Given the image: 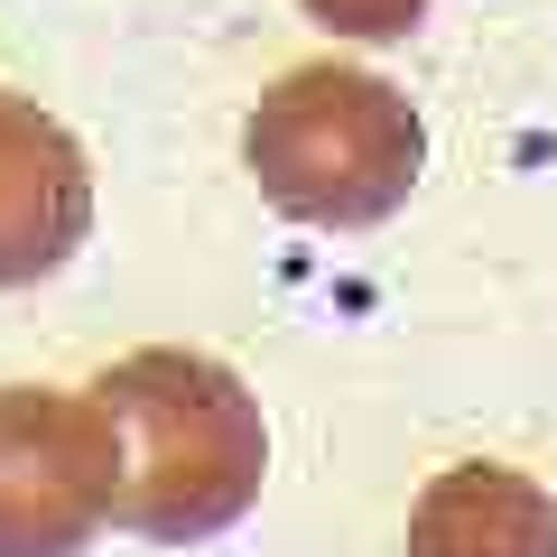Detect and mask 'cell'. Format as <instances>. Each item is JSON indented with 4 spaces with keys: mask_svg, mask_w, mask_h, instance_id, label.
<instances>
[{
    "mask_svg": "<svg viewBox=\"0 0 557 557\" xmlns=\"http://www.w3.org/2000/svg\"><path fill=\"white\" fill-rule=\"evenodd\" d=\"M94 399L121 428V530L131 539L196 548V539H223L260 502L270 418H260L251 381L233 362L149 344V354H121L94 381Z\"/></svg>",
    "mask_w": 557,
    "mask_h": 557,
    "instance_id": "obj_1",
    "label": "cell"
},
{
    "mask_svg": "<svg viewBox=\"0 0 557 557\" xmlns=\"http://www.w3.org/2000/svg\"><path fill=\"white\" fill-rule=\"evenodd\" d=\"M242 159L251 186L278 205L288 223H317V233H362V223H391L418 196V168H428V131H418L409 94L372 65H288L270 94L242 121Z\"/></svg>",
    "mask_w": 557,
    "mask_h": 557,
    "instance_id": "obj_2",
    "label": "cell"
},
{
    "mask_svg": "<svg viewBox=\"0 0 557 557\" xmlns=\"http://www.w3.org/2000/svg\"><path fill=\"white\" fill-rule=\"evenodd\" d=\"M121 520V428L94 391L0 381V557H84Z\"/></svg>",
    "mask_w": 557,
    "mask_h": 557,
    "instance_id": "obj_3",
    "label": "cell"
},
{
    "mask_svg": "<svg viewBox=\"0 0 557 557\" xmlns=\"http://www.w3.org/2000/svg\"><path fill=\"white\" fill-rule=\"evenodd\" d=\"M94 233V168L75 131L0 84V288L57 278Z\"/></svg>",
    "mask_w": 557,
    "mask_h": 557,
    "instance_id": "obj_4",
    "label": "cell"
},
{
    "mask_svg": "<svg viewBox=\"0 0 557 557\" xmlns=\"http://www.w3.org/2000/svg\"><path fill=\"white\" fill-rule=\"evenodd\" d=\"M409 557H557V493L520 465H446L409 502Z\"/></svg>",
    "mask_w": 557,
    "mask_h": 557,
    "instance_id": "obj_5",
    "label": "cell"
},
{
    "mask_svg": "<svg viewBox=\"0 0 557 557\" xmlns=\"http://www.w3.org/2000/svg\"><path fill=\"white\" fill-rule=\"evenodd\" d=\"M298 10L325 38H354V47H391V38H409L428 20V0H298Z\"/></svg>",
    "mask_w": 557,
    "mask_h": 557,
    "instance_id": "obj_6",
    "label": "cell"
}]
</instances>
